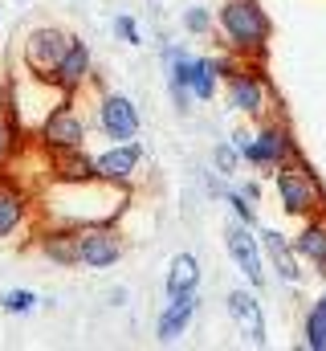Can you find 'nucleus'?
Listing matches in <instances>:
<instances>
[{
  "mask_svg": "<svg viewBox=\"0 0 326 351\" xmlns=\"http://www.w3.org/2000/svg\"><path fill=\"white\" fill-rule=\"evenodd\" d=\"M216 29L229 45V53H237L244 62H265L269 53V16L257 0H225L216 12Z\"/></svg>",
  "mask_w": 326,
  "mask_h": 351,
  "instance_id": "1",
  "label": "nucleus"
},
{
  "mask_svg": "<svg viewBox=\"0 0 326 351\" xmlns=\"http://www.w3.org/2000/svg\"><path fill=\"white\" fill-rule=\"evenodd\" d=\"M273 188H277L281 208H286L290 217H298V221H306V217H314V213L326 208V188H323V180L310 172L306 160L281 164V168L273 172Z\"/></svg>",
  "mask_w": 326,
  "mask_h": 351,
  "instance_id": "2",
  "label": "nucleus"
},
{
  "mask_svg": "<svg viewBox=\"0 0 326 351\" xmlns=\"http://www.w3.org/2000/svg\"><path fill=\"white\" fill-rule=\"evenodd\" d=\"M241 156L253 164V168H261V172H277L281 164L302 160L298 139L290 135V127H286L281 119H261V131L249 139V147H244Z\"/></svg>",
  "mask_w": 326,
  "mask_h": 351,
  "instance_id": "3",
  "label": "nucleus"
},
{
  "mask_svg": "<svg viewBox=\"0 0 326 351\" xmlns=\"http://www.w3.org/2000/svg\"><path fill=\"white\" fill-rule=\"evenodd\" d=\"M225 90H229V106L241 110L249 119H265L269 110V82H265V70L261 62H241L229 78H225Z\"/></svg>",
  "mask_w": 326,
  "mask_h": 351,
  "instance_id": "4",
  "label": "nucleus"
},
{
  "mask_svg": "<svg viewBox=\"0 0 326 351\" xmlns=\"http://www.w3.org/2000/svg\"><path fill=\"white\" fill-rule=\"evenodd\" d=\"M41 147L45 152H66V147H86V119L74 106V94H62L49 114L41 119Z\"/></svg>",
  "mask_w": 326,
  "mask_h": 351,
  "instance_id": "5",
  "label": "nucleus"
},
{
  "mask_svg": "<svg viewBox=\"0 0 326 351\" xmlns=\"http://www.w3.org/2000/svg\"><path fill=\"white\" fill-rule=\"evenodd\" d=\"M70 41H74V33H66V29H58V25H37V29L25 37V49H21L25 70L37 74V78H49V74L58 70V62L66 58Z\"/></svg>",
  "mask_w": 326,
  "mask_h": 351,
  "instance_id": "6",
  "label": "nucleus"
},
{
  "mask_svg": "<svg viewBox=\"0 0 326 351\" xmlns=\"http://www.w3.org/2000/svg\"><path fill=\"white\" fill-rule=\"evenodd\" d=\"M225 250H229L233 265L249 278V286L265 290V254H261V237H253V225H244V221L225 225Z\"/></svg>",
  "mask_w": 326,
  "mask_h": 351,
  "instance_id": "7",
  "label": "nucleus"
},
{
  "mask_svg": "<svg viewBox=\"0 0 326 351\" xmlns=\"http://www.w3.org/2000/svg\"><path fill=\"white\" fill-rule=\"evenodd\" d=\"M78 241H82V265L86 269H110L127 254V245H123L114 225H82Z\"/></svg>",
  "mask_w": 326,
  "mask_h": 351,
  "instance_id": "8",
  "label": "nucleus"
},
{
  "mask_svg": "<svg viewBox=\"0 0 326 351\" xmlns=\"http://www.w3.org/2000/svg\"><path fill=\"white\" fill-rule=\"evenodd\" d=\"M98 127L106 131V139L131 143V139H139V106L127 94H102L98 98Z\"/></svg>",
  "mask_w": 326,
  "mask_h": 351,
  "instance_id": "9",
  "label": "nucleus"
},
{
  "mask_svg": "<svg viewBox=\"0 0 326 351\" xmlns=\"http://www.w3.org/2000/svg\"><path fill=\"white\" fill-rule=\"evenodd\" d=\"M37 250H41L45 262L62 265V269L82 265V241H78V229L74 225H58V221L37 225Z\"/></svg>",
  "mask_w": 326,
  "mask_h": 351,
  "instance_id": "10",
  "label": "nucleus"
},
{
  "mask_svg": "<svg viewBox=\"0 0 326 351\" xmlns=\"http://www.w3.org/2000/svg\"><path fill=\"white\" fill-rule=\"evenodd\" d=\"M225 302H229V319L237 323V335H244V343H253V348H265L269 335H265V306H261V298L253 290H233Z\"/></svg>",
  "mask_w": 326,
  "mask_h": 351,
  "instance_id": "11",
  "label": "nucleus"
},
{
  "mask_svg": "<svg viewBox=\"0 0 326 351\" xmlns=\"http://www.w3.org/2000/svg\"><path fill=\"white\" fill-rule=\"evenodd\" d=\"M94 78V62H90V49H86V41L74 37L70 41V49H66V58L58 62V70L49 74V82L58 94H78L86 82Z\"/></svg>",
  "mask_w": 326,
  "mask_h": 351,
  "instance_id": "12",
  "label": "nucleus"
},
{
  "mask_svg": "<svg viewBox=\"0 0 326 351\" xmlns=\"http://www.w3.org/2000/svg\"><path fill=\"white\" fill-rule=\"evenodd\" d=\"M139 164H143V147L131 139V143H114V147H106L102 156H94V172L98 180H110V184H127L131 188V180L139 172Z\"/></svg>",
  "mask_w": 326,
  "mask_h": 351,
  "instance_id": "13",
  "label": "nucleus"
},
{
  "mask_svg": "<svg viewBox=\"0 0 326 351\" xmlns=\"http://www.w3.org/2000/svg\"><path fill=\"white\" fill-rule=\"evenodd\" d=\"M257 237H261V254L269 258V269H277L281 282H302V258H298V250H294V241L286 233L261 229Z\"/></svg>",
  "mask_w": 326,
  "mask_h": 351,
  "instance_id": "14",
  "label": "nucleus"
},
{
  "mask_svg": "<svg viewBox=\"0 0 326 351\" xmlns=\"http://www.w3.org/2000/svg\"><path fill=\"white\" fill-rule=\"evenodd\" d=\"M25 221H29V192L12 176H0V241L16 237Z\"/></svg>",
  "mask_w": 326,
  "mask_h": 351,
  "instance_id": "15",
  "label": "nucleus"
},
{
  "mask_svg": "<svg viewBox=\"0 0 326 351\" xmlns=\"http://www.w3.org/2000/svg\"><path fill=\"white\" fill-rule=\"evenodd\" d=\"M196 306H200V298L196 294H179V298H167V306H163L160 323H155V339L160 343H175L188 327H192V319H196Z\"/></svg>",
  "mask_w": 326,
  "mask_h": 351,
  "instance_id": "16",
  "label": "nucleus"
},
{
  "mask_svg": "<svg viewBox=\"0 0 326 351\" xmlns=\"http://www.w3.org/2000/svg\"><path fill=\"white\" fill-rule=\"evenodd\" d=\"M294 250H298V258H306L326 278V208L302 221V233L294 237Z\"/></svg>",
  "mask_w": 326,
  "mask_h": 351,
  "instance_id": "17",
  "label": "nucleus"
},
{
  "mask_svg": "<svg viewBox=\"0 0 326 351\" xmlns=\"http://www.w3.org/2000/svg\"><path fill=\"white\" fill-rule=\"evenodd\" d=\"M49 172L62 184H82V180H94V160L82 152V147H66V152H49Z\"/></svg>",
  "mask_w": 326,
  "mask_h": 351,
  "instance_id": "18",
  "label": "nucleus"
},
{
  "mask_svg": "<svg viewBox=\"0 0 326 351\" xmlns=\"http://www.w3.org/2000/svg\"><path fill=\"white\" fill-rule=\"evenodd\" d=\"M163 290H167V298H179V294H196L200 290V262H196V254H175L167 262Z\"/></svg>",
  "mask_w": 326,
  "mask_h": 351,
  "instance_id": "19",
  "label": "nucleus"
},
{
  "mask_svg": "<svg viewBox=\"0 0 326 351\" xmlns=\"http://www.w3.org/2000/svg\"><path fill=\"white\" fill-rule=\"evenodd\" d=\"M221 86V70H216V58H188V90L192 98L208 102Z\"/></svg>",
  "mask_w": 326,
  "mask_h": 351,
  "instance_id": "20",
  "label": "nucleus"
},
{
  "mask_svg": "<svg viewBox=\"0 0 326 351\" xmlns=\"http://www.w3.org/2000/svg\"><path fill=\"white\" fill-rule=\"evenodd\" d=\"M16 152H21V119L0 114V172L16 160Z\"/></svg>",
  "mask_w": 326,
  "mask_h": 351,
  "instance_id": "21",
  "label": "nucleus"
},
{
  "mask_svg": "<svg viewBox=\"0 0 326 351\" xmlns=\"http://www.w3.org/2000/svg\"><path fill=\"white\" fill-rule=\"evenodd\" d=\"M302 335H306V348L310 351H326V306L323 302H314V306L306 311Z\"/></svg>",
  "mask_w": 326,
  "mask_h": 351,
  "instance_id": "22",
  "label": "nucleus"
},
{
  "mask_svg": "<svg viewBox=\"0 0 326 351\" xmlns=\"http://www.w3.org/2000/svg\"><path fill=\"white\" fill-rule=\"evenodd\" d=\"M37 302H41V298H37L33 290H4V294H0V306H4L8 315H29Z\"/></svg>",
  "mask_w": 326,
  "mask_h": 351,
  "instance_id": "23",
  "label": "nucleus"
},
{
  "mask_svg": "<svg viewBox=\"0 0 326 351\" xmlns=\"http://www.w3.org/2000/svg\"><path fill=\"white\" fill-rule=\"evenodd\" d=\"M212 25H216V21H212V12H208L204 4H192V8L184 12V29H188L192 37H204V33H212Z\"/></svg>",
  "mask_w": 326,
  "mask_h": 351,
  "instance_id": "24",
  "label": "nucleus"
},
{
  "mask_svg": "<svg viewBox=\"0 0 326 351\" xmlns=\"http://www.w3.org/2000/svg\"><path fill=\"white\" fill-rule=\"evenodd\" d=\"M212 160H216V168H221L225 176H233V172H237V160H241V152H237V143L229 139V143H216Z\"/></svg>",
  "mask_w": 326,
  "mask_h": 351,
  "instance_id": "25",
  "label": "nucleus"
},
{
  "mask_svg": "<svg viewBox=\"0 0 326 351\" xmlns=\"http://www.w3.org/2000/svg\"><path fill=\"white\" fill-rule=\"evenodd\" d=\"M229 204H233L237 221H244V225H257V213H253V204H249V196H244L241 188H237V192H229Z\"/></svg>",
  "mask_w": 326,
  "mask_h": 351,
  "instance_id": "26",
  "label": "nucleus"
},
{
  "mask_svg": "<svg viewBox=\"0 0 326 351\" xmlns=\"http://www.w3.org/2000/svg\"><path fill=\"white\" fill-rule=\"evenodd\" d=\"M114 33H118L127 45H139V41H143V33H139L135 16H114Z\"/></svg>",
  "mask_w": 326,
  "mask_h": 351,
  "instance_id": "27",
  "label": "nucleus"
},
{
  "mask_svg": "<svg viewBox=\"0 0 326 351\" xmlns=\"http://www.w3.org/2000/svg\"><path fill=\"white\" fill-rule=\"evenodd\" d=\"M241 192L249 200H261V184H241Z\"/></svg>",
  "mask_w": 326,
  "mask_h": 351,
  "instance_id": "28",
  "label": "nucleus"
},
{
  "mask_svg": "<svg viewBox=\"0 0 326 351\" xmlns=\"http://www.w3.org/2000/svg\"><path fill=\"white\" fill-rule=\"evenodd\" d=\"M123 298H127V290H123V286H114V290H110V306H123Z\"/></svg>",
  "mask_w": 326,
  "mask_h": 351,
  "instance_id": "29",
  "label": "nucleus"
},
{
  "mask_svg": "<svg viewBox=\"0 0 326 351\" xmlns=\"http://www.w3.org/2000/svg\"><path fill=\"white\" fill-rule=\"evenodd\" d=\"M318 302H323V306H326V290H323V298H318Z\"/></svg>",
  "mask_w": 326,
  "mask_h": 351,
  "instance_id": "30",
  "label": "nucleus"
}]
</instances>
